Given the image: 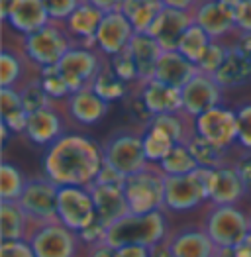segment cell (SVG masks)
Wrapping results in <instances>:
<instances>
[{
    "mask_svg": "<svg viewBox=\"0 0 251 257\" xmlns=\"http://www.w3.org/2000/svg\"><path fill=\"white\" fill-rule=\"evenodd\" d=\"M149 257H175L171 245H169V239L157 243V245H153V247H149Z\"/></svg>",
    "mask_w": 251,
    "mask_h": 257,
    "instance_id": "db71d44e",
    "label": "cell"
},
{
    "mask_svg": "<svg viewBox=\"0 0 251 257\" xmlns=\"http://www.w3.org/2000/svg\"><path fill=\"white\" fill-rule=\"evenodd\" d=\"M86 249H88V251H86V257H116V247L108 245L106 241L88 245Z\"/></svg>",
    "mask_w": 251,
    "mask_h": 257,
    "instance_id": "681fc988",
    "label": "cell"
},
{
    "mask_svg": "<svg viewBox=\"0 0 251 257\" xmlns=\"http://www.w3.org/2000/svg\"><path fill=\"white\" fill-rule=\"evenodd\" d=\"M14 2H16V0H0V14H2V20L8 16V12H10V8H12Z\"/></svg>",
    "mask_w": 251,
    "mask_h": 257,
    "instance_id": "9f6ffc18",
    "label": "cell"
},
{
    "mask_svg": "<svg viewBox=\"0 0 251 257\" xmlns=\"http://www.w3.org/2000/svg\"><path fill=\"white\" fill-rule=\"evenodd\" d=\"M196 73H198V67L190 63L179 51H163L153 79L175 88H183Z\"/></svg>",
    "mask_w": 251,
    "mask_h": 257,
    "instance_id": "484cf974",
    "label": "cell"
},
{
    "mask_svg": "<svg viewBox=\"0 0 251 257\" xmlns=\"http://www.w3.org/2000/svg\"><path fill=\"white\" fill-rule=\"evenodd\" d=\"M104 63L106 57L98 49H86L81 45H75L63 55V59L55 67L73 94L83 88H92Z\"/></svg>",
    "mask_w": 251,
    "mask_h": 257,
    "instance_id": "ba28073f",
    "label": "cell"
},
{
    "mask_svg": "<svg viewBox=\"0 0 251 257\" xmlns=\"http://www.w3.org/2000/svg\"><path fill=\"white\" fill-rule=\"evenodd\" d=\"M57 220L75 234L96 222V208L88 187H59Z\"/></svg>",
    "mask_w": 251,
    "mask_h": 257,
    "instance_id": "30bf717a",
    "label": "cell"
},
{
    "mask_svg": "<svg viewBox=\"0 0 251 257\" xmlns=\"http://www.w3.org/2000/svg\"><path fill=\"white\" fill-rule=\"evenodd\" d=\"M169 222L165 210L149 214H128L106 230L104 241L112 247L122 245H146L153 247L169 239Z\"/></svg>",
    "mask_w": 251,
    "mask_h": 257,
    "instance_id": "7a4b0ae2",
    "label": "cell"
},
{
    "mask_svg": "<svg viewBox=\"0 0 251 257\" xmlns=\"http://www.w3.org/2000/svg\"><path fill=\"white\" fill-rule=\"evenodd\" d=\"M30 114L22 104L18 88H0V124H4L14 136L26 132Z\"/></svg>",
    "mask_w": 251,
    "mask_h": 257,
    "instance_id": "f1b7e54d",
    "label": "cell"
},
{
    "mask_svg": "<svg viewBox=\"0 0 251 257\" xmlns=\"http://www.w3.org/2000/svg\"><path fill=\"white\" fill-rule=\"evenodd\" d=\"M235 30L251 34V0H241L235 10Z\"/></svg>",
    "mask_w": 251,
    "mask_h": 257,
    "instance_id": "7dc6e473",
    "label": "cell"
},
{
    "mask_svg": "<svg viewBox=\"0 0 251 257\" xmlns=\"http://www.w3.org/2000/svg\"><path fill=\"white\" fill-rule=\"evenodd\" d=\"M169 245L175 257H214L218 247L204 228L187 226L169 236Z\"/></svg>",
    "mask_w": 251,
    "mask_h": 257,
    "instance_id": "603a6c76",
    "label": "cell"
},
{
    "mask_svg": "<svg viewBox=\"0 0 251 257\" xmlns=\"http://www.w3.org/2000/svg\"><path fill=\"white\" fill-rule=\"evenodd\" d=\"M75 45V40L59 22H49L42 30L24 36L20 43L22 55L28 59V63L36 65L38 71L43 67H55Z\"/></svg>",
    "mask_w": 251,
    "mask_h": 257,
    "instance_id": "3957f363",
    "label": "cell"
},
{
    "mask_svg": "<svg viewBox=\"0 0 251 257\" xmlns=\"http://www.w3.org/2000/svg\"><path fill=\"white\" fill-rule=\"evenodd\" d=\"M128 51L132 53L136 67H138V75H140V83H147L155 77V69L157 63L163 55L161 45L155 42L149 34H136L132 38V42L128 45Z\"/></svg>",
    "mask_w": 251,
    "mask_h": 257,
    "instance_id": "d4e9b609",
    "label": "cell"
},
{
    "mask_svg": "<svg viewBox=\"0 0 251 257\" xmlns=\"http://www.w3.org/2000/svg\"><path fill=\"white\" fill-rule=\"evenodd\" d=\"M230 51V45L224 42H212L208 47V51L204 53V57L200 59V63L196 65L200 73H206V75H214L222 63L226 61V55Z\"/></svg>",
    "mask_w": 251,
    "mask_h": 257,
    "instance_id": "60d3db41",
    "label": "cell"
},
{
    "mask_svg": "<svg viewBox=\"0 0 251 257\" xmlns=\"http://www.w3.org/2000/svg\"><path fill=\"white\" fill-rule=\"evenodd\" d=\"M28 241L36 257H77L83 243L79 234L65 228L61 222H51L34 228Z\"/></svg>",
    "mask_w": 251,
    "mask_h": 257,
    "instance_id": "8fae6325",
    "label": "cell"
},
{
    "mask_svg": "<svg viewBox=\"0 0 251 257\" xmlns=\"http://www.w3.org/2000/svg\"><path fill=\"white\" fill-rule=\"evenodd\" d=\"M65 110L73 122L81 126H94L106 118L110 104L102 100L92 88H83L79 92H73L65 100Z\"/></svg>",
    "mask_w": 251,
    "mask_h": 257,
    "instance_id": "44dd1931",
    "label": "cell"
},
{
    "mask_svg": "<svg viewBox=\"0 0 251 257\" xmlns=\"http://www.w3.org/2000/svg\"><path fill=\"white\" fill-rule=\"evenodd\" d=\"M34 224L20 202L0 200V237L2 241H18L28 239L34 232Z\"/></svg>",
    "mask_w": 251,
    "mask_h": 257,
    "instance_id": "4316f807",
    "label": "cell"
},
{
    "mask_svg": "<svg viewBox=\"0 0 251 257\" xmlns=\"http://www.w3.org/2000/svg\"><path fill=\"white\" fill-rule=\"evenodd\" d=\"M57 196L59 185L49 181L45 175L28 179V185L20 196V206L30 216L32 224L38 228L43 224L59 222L57 220Z\"/></svg>",
    "mask_w": 251,
    "mask_h": 257,
    "instance_id": "9c48e42d",
    "label": "cell"
},
{
    "mask_svg": "<svg viewBox=\"0 0 251 257\" xmlns=\"http://www.w3.org/2000/svg\"><path fill=\"white\" fill-rule=\"evenodd\" d=\"M194 24L192 12L185 10H175V8H163L157 20L149 28V36L161 45L163 51H177L181 38L185 36L188 28Z\"/></svg>",
    "mask_w": 251,
    "mask_h": 257,
    "instance_id": "2e32d148",
    "label": "cell"
},
{
    "mask_svg": "<svg viewBox=\"0 0 251 257\" xmlns=\"http://www.w3.org/2000/svg\"><path fill=\"white\" fill-rule=\"evenodd\" d=\"M183 94V112L188 118H198L200 114L220 106L224 98V88L216 83V79L206 73H196L187 85L181 88Z\"/></svg>",
    "mask_w": 251,
    "mask_h": 257,
    "instance_id": "5bb4252c",
    "label": "cell"
},
{
    "mask_svg": "<svg viewBox=\"0 0 251 257\" xmlns=\"http://www.w3.org/2000/svg\"><path fill=\"white\" fill-rule=\"evenodd\" d=\"M90 194L96 208V220L104 226L106 230L120 222L122 218L130 214V206L126 200L124 187H110V185H90Z\"/></svg>",
    "mask_w": 251,
    "mask_h": 257,
    "instance_id": "d6986e66",
    "label": "cell"
},
{
    "mask_svg": "<svg viewBox=\"0 0 251 257\" xmlns=\"http://www.w3.org/2000/svg\"><path fill=\"white\" fill-rule=\"evenodd\" d=\"M92 90H94L102 100H106V102L110 104V102H116V100H126V96L130 94L132 86L128 85V83H124V81L112 71V67L108 63V59H106L100 75L96 77V81H94V85H92Z\"/></svg>",
    "mask_w": 251,
    "mask_h": 257,
    "instance_id": "1f68e13d",
    "label": "cell"
},
{
    "mask_svg": "<svg viewBox=\"0 0 251 257\" xmlns=\"http://www.w3.org/2000/svg\"><path fill=\"white\" fill-rule=\"evenodd\" d=\"M200 0H163V4L167 8H175V10H185V12H192L198 6Z\"/></svg>",
    "mask_w": 251,
    "mask_h": 257,
    "instance_id": "f5cc1de1",
    "label": "cell"
},
{
    "mask_svg": "<svg viewBox=\"0 0 251 257\" xmlns=\"http://www.w3.org/2000/svg\"><path fill=\"white\" fill-rule=\"evenodd\" d=\"M126 179H128L126 175H122L118 169H114L112 165L104 163L94 183H98V185H110V187H124ZM94 183H92V185H94Z\"/></svg>",
    "mask_w": 251,
    "mask_h": 257,
    "instance_id": "f6af8a7d",
    "label": "cell"
},
{
    "mask_svg": "<svg viewBox=\"0 0 251 257\" xmlns=\"http://www.w3.org/2000/svg\"><path fill=\"white\" fill-rule=\"evenodd\" d=\"M249 220H251V214H249Z\"/></svg>",
    "mask_w": 251,
    "mask_h": 257,
    "instance_id": "680465c9",
    "label": "cell"
},
{
    "mask_svg": "<svg viewBox=\"0 0 251 257\" xmlns=\"http://www.w3.org/2000/svg\"><path fill=\"white\" fill-rule=\"evenodd\" d=\"M116 257H149V247H146V245H122V247H116Z\"/></svg>",
    "mask_w": 251,
    "mask_h": 257,
    "instance_id": "f907efd6",
    "label": "cell"
},
{
    "mask_svg": "<svg viewBox=\"0 0 251 257\" xmlns=\"http://www.w3.org/2000/svg\"><path fill=\"white\" fill-rule=\"evenodd\" d=\"M202 228L216 247H235L251 232V220L249 214L237 206L210 204Z\"/></svg>",
    "mask_w": 251,
    "mask_h": 257,
    "instance_id": "52a82bcc",
    "label": "cell"
},
{
    "mask_svg": "<svg viewBox=\"0 0 251 257\" xmlns=\"http://www.w3.org/2000/svg\"><path fill=\"white\" fill-rule=\"evenodd\" d=\"M26 185H28V179L24 177L20 167L4 159L0 165V200L18 202L24 194Z\"/></svg>",
    "mask_w": 251,
    "mask_h": 257,
    "instance_id": "d6a6232c",
    "label": "cell"
},
{
    "mask_svg": "<svg viewBox=\"0 0 251 257\" xmlns=\"http://www.w3.org/2000/svg\"><path fill=\"white\" fill-rule=\"evenodd\" d=\"M194 134L212 144L230 150L237 144V116L235 110L216 106L194 118Z\"/></svg>",
    "mask_w": 251,
    "mask_h": 257,
    "instance_id": "4fadbf2b",
    "label": "cell"
},
{
    "mask_svg": "<svg viewBox=\"0 0 251 257\" xmlns=\"http://www.w3.org/2000/svg\"><path fill=\"white\" fill-rule=\"evenodd\" d=\"M81 2L83 0H43L51 22H59V24L67 20L81 6Z\"/></svg>",
    "mask_w": 251,
    "mask_h": 257,
    "instance_id": "7bdbcfd3",
    "label": "cell"
},
{
    "mask_svg": "<svg viewBox=\"0 0 251 257\" xmlns=\"http://www.w3.org/2000/svg\"><path fill=\"white\" fill-rule=\"evenodd\" d=\"M102 18H104V12H100L96 6L83 0L81 6L63 22V26L77 45L86 49H96V32L100 28Z\"/></svg>",
    "mask_w": 251,
    "mask_h": 257,
    "instance_id": "ffe728a7",
    "label": "cell"
},
{
    "mask_svg": "<svg viewBox=\"0 0 251 257\" xmlns=\"http://www.w3.org/2000/svg\"><path fill=\"white\" fill-rule=\"evenodd\" d=\"M104 163L130 177L144 171L147 165L146 151H144V130L120 128L112 132L102 144Z\"/></svg>",
    "mask_w": 251,
    "mask_h": 257,
    "instance_id": "277c9868",
    "label": "cell"
},
{
    "mask_svg": "<svg viewBox=\"0 0 251 257\" xmlns=\"http://www.w3.org/2000/svg\"><path fill=\"white\" fill-rule=\"evenodd\" d=\"M241 0H200L192 10V20L214 42H222L235 34V10Z\"/></svg>",
    "mask_w": 251,
    "mask_h": 257,
    "instance_id": "7c38bea8",
    "label": "cell"
},
{
    "mask_svg": "<svg viewBox=\"0 0 251 257\" xmlns=\"http://www.w3.org/2000/svg\"><path fill=\"white\" fill-rule=\"evenodd\" d=\"M214 257H237V255H235L233 247H218V251H216Z\"/></svg>",
    "mask_w": 251,
    "mask_h": 257,
    "instance_id": "6f0895ef",
    "label": "cell"
},
{
    "mask_svg": "<svg viewBox=\"0 0 251 257\" xmlns=\"http://www.w3.org/2000/svg\"><path fill=\"white\" fill-rule=\"evenodd\" d=\"M237 116V146L243 151H251V102H243L235 108Z\"/></svg>",
    "mask_w": 251,
    "mask_h": 257,
    "instance_id": "b9f144b4",
    "label": "cell"
},
{
    "mask_svg": "<svg viewBox=\"0 0 251 257\" xmlns=\"http://www.w3.org/2000/svg\"><path fill=\"white\" fill-rule=\"evenodd\" d=\"M102 165V146L84 134H65L42 157L43 175L59 187H90Z\"/></svg>",
    "mask_w": 251,
    "mask_h": 257,
    "instance_id": "6da1fadb",
    "label": "cell"
},
{
    "mask_svg": "<svg viewBox=\"0 0 251 257\" xmlns=\"http://www.w3.org/2000/svg\"><path fill=\"white\" fill-rule=\"evenodd\" d=\"M247 196L235 163H226L210 173V204L237 206Z\"/></svg>",
    "mask_w": 251,
    "mask_h": 257,
    "instance_id": "e0dca14e",
    "label": "cell"
},
{
    "mask_svg": "<svg viewBox=\"0 0 251 257\" xmlns=\"http://www.w3.org/2000/svg\"><path fill=\"white\" fill-rule=\"evenodd\" d=\"M157 167L167 177H179V175H188V173L196 171L198 163L192 157V153H190L187 144H177Z\"/></svg>",
    "mask_w": 251,
    "mask_h": 257,
    "instance_id": "8d00e7d4",
    "label": "cell"
},
{
    "mask_svg": "<svg viewBox=\"0 0 251 257\" xmlns=\"http://www.w3.org/2000/svg\"><path fill=\"white\" fill-rule=\"evenodd\" d=\"M18 90H20L22 104H24V108H26L28 114L40 112V110H43V108H47L53 104V100H51V98L47 96V92L43 90L42 83H40V77L28 79Z\"/></svg>",
    "mask_w": 251,
    "mask_h": 257,
    "instance_id": "74e56055",
    "label": "cell"
},
{
    "mask_svg": "<svg viewBox=\"0 0 251 257\" xmlns=\"http://www.w3.org/2000/svg\"><path fill=\"white\" fill-rule=\"evenodd\" d=\"M233 251L237 257H251V232L233 247Z\"/></svg>",
    "mask_w": 251,
    "mask_h": 257,
    "instance_id": "11a10c76",
    "label": "cell"
},
{
    "mask_svg": "<svg viewBox=\"0 0 251 257\" xmlns=\"http://www.w3.org/2000/svg\"><path fill=\"white\" fill-rule=\"evenodd\" d=\"M210 173L212 169L198 167L196 171L179 177L165 175V206L169 212H188L202 202H210Z\"/></svg>",
    "mask_w": 251,
    "mask_h": 257,
    "instance_id": "8992f818",
    "label": "cell"
},
{
    "mask_svg": "<svg viewBox=\"0 0 251 257\" xmlns=\"http://www.w3.org/2000/svg\"><path fill=\"white\" fill-rule=\"evenodd\" d=\"M0 257H36V253L28 239H18V241H2Z\"/></svg>",
    "mask_w": 251,
    "mask_h": 257,
    "instance_id": "ee69618b",
    "label": "cell"
},
{
    "mask_svg": "<svg viewBox=\"0 0 251 257\" xmlns=\"http://www.w3.org/2000/svg\"><path fill=\"white\" fill-rule=\"evenodd\" d=\"M216 79V83L226 88H235V86H243L251 83V61L247 57H243L241 53H237L230 45V51L226 55V61L222 67L212 75Z\"/></svg>",
    "mask_w": 251,
    "mask_h": 257,
    "instance_id": "83f0119b",
    "label": "cell"
},
{
    "mask_svg": "<svg viewBox=\"0 0 251 257\" xmlns=\"http://www.w3.org/2000/svg\"><path fill=\"white\" fill-rule=\"evenodd\" d=\"M212 42H214V40L210 38L200 26L192 24L187 32H185V36L181 38V43H179V49H177V51H179L183 57H187L190 63L198 65L200 59L204 57V53L208 51V47Z\"/></svg>",
    "mask_w": 251,
    "mask_h": 257,
    "instance_id": "836d02e7",
    "label": "cell"
},
{
    "mask_svg": "<svg viewBox=\"0 0 251 257\" xmlns=\"http://www.w3.org/2000/svg\"><path fill=\"white\" fill-rule=\"evenodd\" d=\"M230 45L237 53H241L243 57H247L251 61V34H247V32H235V40Z\"/></svg>",
    "mask_w": 251,
    "mask_h": 257,
    "instance_id": "c3c4849f",
    "label": "cell"
},
{
    "mask_svg": "<svg viewBox=\"0 0 251 257\" xmlns=\"http://www.w3.org/2000/svg\"><path fill=\"white\" fill-rule=\"evenodd\" d=\"M163 8H165L163 0H124L120 12L134 26L136 34H146Z\"/></svg>",
    "mask_w": 251,
    "mask_h": 257,
    "instance_id": "f546056e",
    "label": "cell"
},
{
    "mask_svg": "<svg viewBox=\"0 0 251 257\" xmlns=\"http://www.w3.org/2000/svg\"><path fill=\"white\" fill-rule=\"evenodd\" d=\"M108 63H110V67H112V71H114L124 83H128L130 86L140 85L138 67H136V61H134V57H132V53H130L128 49L122 51V53H118L116 57H110Z\"/></svg>",
    "mask_w": 251,
    "mask_h": 257,
    "instance_id": "ab89813d",
    "label": "cell"
},
{
    "mask_svg": "<svg viewBox=\"0 0 251 257\" xmlns=\"http://www.w3.org/2000/svg\"><path fill=\"white\" fill-rule=\"evenodd\" d=\"M61 136H65V120H63L61 112L55 108V104L43 108L40 112L30 114L28 126H26V132H24V138L30 144L49 148Z\"/></svg>",
    "mask_w": 251,
    "mask_h": 257,
    "instance_id": "ac0fdd59",
    "label": "cell"
},
{
    "mask_svg": "<svg viewBox=\"0 0 251 257\" xmlns=\"http://www.w3.org/2000/svg\"><path fill=\"white\" fill-rule=\"evenodd\" d=\"M38 77H40L43 90L47 92V96L51 100H63V98L67 100L71 96V90L65 83V79L59 75L57 67H43L38 71Z\"/></svg>",
    "mask_w": 251,
    "mask_h": 257,
    "instance_id": "f35d334b",
    "label": "cell"
},
{
    "mask_svg": "<svg viewBox=\"0 0 251 257\" xmlns=\"http://www.w3.org/2000/svg\"><path fill=\"white\" fill-rule=\"evenodd\" d=\"M20 53L4 47L0 53V88H20L28 79H24V61Z\"/></svg>",
    "mask_w": 251,
    "mask_h": 257,
    "instance_id": "d590c367",
    "label": "cell"
},
{
    "mask_svg": "<svg viewBox=\"0 0 251 257\" xmlns=\"http://www.w3.org/2000/svg\"><path fill=\"white\" fill-rule=\"evenodd\" d=\"M84 2L96 6V8H98L100 12H104V14L120 12V10H122V4H124V0H84Z\"/></svg>",
    "mask_w": 251,
    "mask_h": 257,
    "instance_id": "816d5d0a",
    "label": "cell"
},
{
    "mask_svg": "<svg viewBox=\"0 0 251 257\" xmlns=\"http://www.w3.org/2000/svg\"><path fill=\"white\" fill-rule=\"evenodd\" d=\"M49 22L51 18H49V12L43 0H16L8 16L4 18V24L10 30L22 34V38L45 28Z\"/></svg>",
    "mask_w": 251,
    "mask_h": 257,
    "instance_id": "7402d4cb",
    "label": "cell"
},
{
    "mask_svg": "<svg viewBox=\"0 0 251 257\" xmlns=\"http://www.w3.org/2000/svg\"><path fill=\"white\" fill-rule=\"evenodd\" d=\"M175 146L177 144L163 130L153 128V126L144 128V151H146V159L149 165H159Z\"/></svg>",
    "mask_w": 251,
    "mask_h": 257,
    "instance_id": "e575fe53",
    "label": "cell"
},
{
    "mask_svg": "<svg viewBox=\"0 0 251 257\" xmlns=\"http://www.w3.org/2000/svg\"><path fill=\"white\" fill-rule=\"evenodd\" d=\"M233 163H235V169L243 181L245 193H247V196H251V151H243Z\"/></svg>",
    "mask_w": 251,
    "mask_h": 257,
    "instance_id": "bcb514c9",
    "label": "cell"
},
{
    "mask_svg": "<svg viewBox=\"0 0 251 257\" xmlns=\"http://www.w3.org/2000/svg\"><path fill=\"white\" fill-rule=\"evenodd\" d=\"M188 150L192 153V157L196 159L198 167H204V169H218L222 165L228 163V151L230 150H224L216 144H212L208 140L200 138V136H192L188 140Z\"/></svg>",
    "mask_w": 251,
    "mask_h": 257,
    "instance_id": "4dcf8cb0",
    "label": "cell"
},
{
    "mask_svg": "<svg viewBox=\"0 0 251 257\" xmlns=\"http://www.w3.org/2000/svg\"><path fill=\"white\" fill-rule=\"evenodd\" d=\"M134 36H136V30L122 12L104 14L100 28L96 32V49L106 59L116 57L118 53L128 49Z\"/></svg>",
    "mask_w": 251,
    "mask_h": 257,
    "instance_id": "9a60e30c",
    "label": "cell"
},
{
    "mask_svg": "<svg viewBox=\"0 0 251 257\" xmlns=\"http://www.w3.org/2000/svg\"><path fill=\"white\" fill-rule=\"evenodd\" d=\"M130 214H149L165 206V175L157 165L130 175L124 185Z\"/></svg>",
    "mask_w": 251,
    "mask_h": 257,
    "instance_id": "5b68a950",
    "label": "cell"
},
{
    "mask_svg": "<svg viewBox=\"0 0 251 257\" xmlns=\"http://www.w3.org/2000/svg\"><path fill=\"white\" fill-rule=\"evenodd\" d=\"M138 90H140V94L144 98V104H146L151 116L183 112L181 88H175V86H169L165 83H159V81L151 79L147 83H140Z\"/></svg>",
    "mask_w": 251,
    "mask_h": 257,
    "instance_id": "cb8c5ba5",
    "label": "cell"
}]
</instances>
